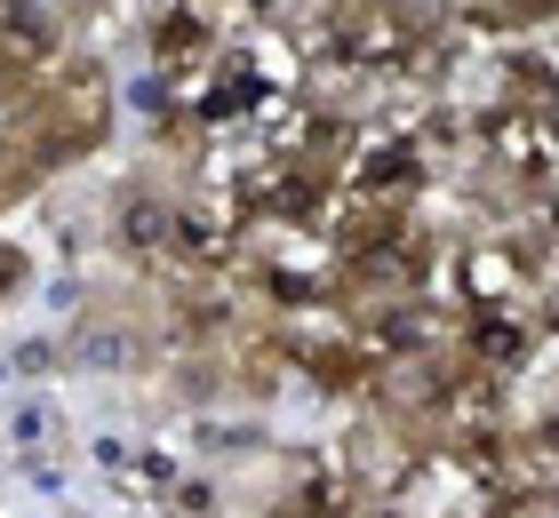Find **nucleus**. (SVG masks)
<instances>
[{"label":"nucleus","instance_id":"nucleus-2","mask_svg":"<svg viewBox=\"0 0 559 518\" xmlns=\"http://www.w3.org/2000/svg\"><path fill=\"white\" fill-rule=\"evenodd\" d=\"M168 231H176V216L160 200H129V207H120V240H129V248H168Z\"/></svg>","mask_w":559,"mask_h":518},{"label":"nucleus","instance_id":"nucleus-3","mask_svg":"<svg viewBox=\"0 0 559 518\" xmlns=\"http://www.w3.org/2000/svg\"><path fill=\"white\" fill-rule=\"evenodd\" d=\"M160 48H176V57H185V48H200V24H185V16L160 24Z\"/></svg>","mask_w":559,"mask_h":518},{"label":"nucleus","instance_id":"nucleus-1","mask_svg":"<svg viewBox=\"0 0 559 518\" xmlns=\"http://www.w3.org/2000/svg\"><path fill=\"white\" fill-rule=\"evenodd\" d=\"M0 40H9V57L40 64L48 48H57V16H48L40 0H0Z\"/></svg>","mask_w":559,"mask_h":518}]
</instances>
